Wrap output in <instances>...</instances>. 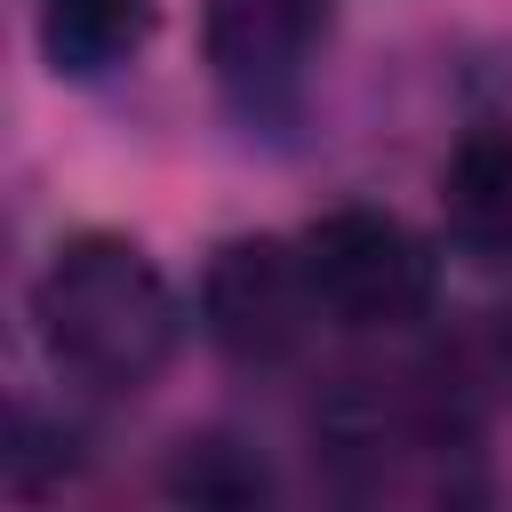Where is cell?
Masks as SVG:
<instances>
[{
	"instance_id": "6da1fadb",
	"label": "cell",
	"mask_w": 512,
	"mask_h": 512,
	"mask_svg": "<svg viewBox=\"0 0 512 512\" xmlns=\"http://www.w3.org/2000/svg\"><path fill=\"white\" fill-rule=\"evenodd\" d=\"M32 320L40 344L56 360V376H72L80 392H144L184 336V304L168 288V272L128 240V232H72L56 240V256L40 264L32 288Z\"/></svg>"
},
{
	"instance_id": "7a4b0ae2",
	"label": "cell",
	"mask_w": 512,
	"mask_h": 512,
	"mask_svg": "<svg viewBox=\"0 0 512 512\" xmlns=\"http://www.w3.org/2000/svg\"><path fill=\"white\" fill-rule=\"evenodd\" d=\"M304 264H312L328 328H344V336H400L440 296L432 240L416 224H400L392 208H328L304 232Z\"/></svg>"
},
{
	"instance_id": "3957f363",
	"label": "cell",
	"mask_w": 512,
	"mask_h": 512,
	"mask_svg": "<svg viewBox=\"0 0 512 512\" xmlns=\"http://www.w3.org/2000/svg\"><path fill=\"white\" fill-rule=\"evenodd\" d=\"M320 328H328V312H320L304 240L240 232V240L208 248V264H200V336L232 368H288Z\"/></svg>"
},
{
	"instance_id": "277c9868",
	"label": "cell",
	"mask_w": 512,
	"mask_h": 512,
	"mask_svg": "<svg viewBox=\"0 0 512 512\" xmlns=\"http://www.w3.org/2000/svg\"><path fill=\"white\" fill-rule=\"evenodd\" d=\"M336 0H200V56L224 104L256 128L296 120L312 64L328 48Z\"/></svg>"
},
{
	"instance_id": "5b68a950",
	"label": "cell",
	"mask_w": 512,
	"mask_h": 512,
	"mask_svg": "<svg viewBox=\"0 0 512 512\" xmlns=\"http://www.w3.org/2000/svg\"><path fill=\"white\" fill-rule=\"evenodd\" d=\"M440 224L448 248L480 272L512 264V120H472L440 168Z\"/></svg>"
},
{
	"instance_id": "8992f818",
	"label": "cell",
	"mask_w": 512,
	"mask_h": 512,
	"mask_svg": "<svg viewBox=\"0 0 512 512\" xmlns=\"http://www.w3.org/2000/svg\"><path fill=\"white\" fill-rule=\"evenodd\" d=\"M160 32V0H32V40L56 80H112Z\"/></svg>"
},
{
	"instance_id": "52a82bcc",
	"label": "cell",
	"mask_w": 512,
	"mask_h": 512,
	"mask_svg": "<svg viewBox=\"0 0 512 512\" xmlns=\"http://www.w3.org/2000/svg\"><path fill=\"white\" fill-rule=\"evenodd\" d=\"M160 488L184 496V504H224V512H240V504H264V496H272V472H264L256 448H240V440H224V432H200V440H176Z\"/></svg>"
},
{
	"instance_id": "ba28073f",
	"label": "cell",
	"mask_w": 512,
	"mask_h": 512,
	"mask_svg": "<svg viewBox=\"0 0 512 512\" xmlns=\"http://www.w3.org/2000/svg\"><path fill=\"white\" fill-rule=\"evenodd\" d=\"M8 496H48V488H64L72 480V464H80V440H72V424H48L40 408H16V424H8Z\"/></svg>"
},
{
	"instance_id": "9c48e42d",
	"label": "cell",
	"mask_w": 512,
	"mask_h": 512,
	"mask_svg": "<svg viewBox=\"0 0 512 512\" xmlns=\"http://www.w3.org/2000/svg\"><path fill=\"white\" fill-rule=\"evenodd\" d=\"M480 360H488V384L512 400V304L488 320V336H480Z\"/></svg>"
}]
</instances>
